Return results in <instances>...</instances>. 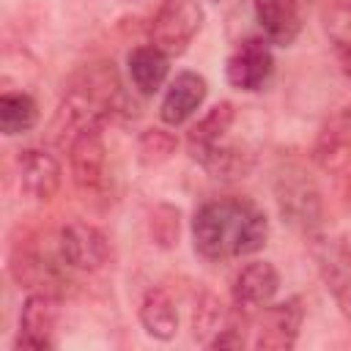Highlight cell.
I'll use <instances>...</instances> for the list:
<instances>
[{
  "label": "cell",
  "mask_w": 351,
  "mask_h": 351,
  "mask_svg": "<svg viewBox=\"0 0 351 351\" xmlns=\"http://www.w3.org/2000/svg\"><path fill=\"white\" fill-rule=\"evenodd\" d=\"M236 121V107L230 101H217L186 134V148H189V156L200 165L214 148H219L225 143V134L230 132Z\"/></svg>",
  "instance_id": "cell-16"
},
{
  "label": "cell",
  "mask_w": 351,
  "mask_h": 351,
  "mask_svg": "<svg viewBox=\"0 0 351 351\" xmlns=\"http://www.w3.org/2000/svg\"><path fill=\"white\" fill-rule=\"evenodd\" d=\"M60 318V299L52 291H33L19 310L16 348L44 351L55 346V329Z\"/></svg>",
  "instance_id": "cell-10"
},
{
  "label": "cell",
  "mask_w": 351,
  "mask_h": 351,
  "mask_svg": "<svg viewBox=\"0 0 351 351\" xmlns=\"http://www.w3.org/2000/svg\"><path fill=\"white\" fill-rule=\"evenodd\" d=\"M304 321V307L296 296L277 302V304H263L261 313L252 321V348L261 351H288L299 340V329Z\"/></svg>",
  "instance_id": "cell-8"
},
{
  "label": "cell",
  "mask_w": 351,
  "mask_h": 351,
  "mask_svg": "<svg viewBox=\"0 0 351 351\" xmlns=\"http://www.w3.org/2000/svg\"><path fill=\"white\" fill-rule=\"evenodd\" d=\"M255 16L263 27V36L277 47H291L302 30L299 0H252Z\"/></svg>",
  "instance_id": "cell-17"
},
{
  "label": "cell",
  "mask_w": 351,
  "mask_h": 351,
  "mask_svg": "<svg viewBox=\"0 0 351 351\" xmlns=\"http://www.w3.org/2000/svg\"><path fill=\"white\" fill-rule=\"evenodd\" d=\"M55 247L71 271H101L112 261V244L107 233L90 222H69L58 230Z\"/></svg>",
  "instance_id": "cell-7"
},
{
  "label": "cell",
  "mask_w": 351,
  "mask_h": 351,
  "mask_svg": "<svg viewBox=\"0 0 351 351\" xmlns=\"http://www.w3.org/2000/svg\"><path fill=\"white\" fill-rule=\"evenodd\" d=\"M271 41L263 36H252L244 38L225 60V80L230 88L241 90V93H255L261 90L271 71H274V55H271Z\"/></svg>",
  "instance_id": "cell-9"
},
{
  "label": "cell",
  "mask_w": 351,
  "mask_h": 351,
  "mask_svg": "<svg viewBox=\"0 0 351 351\" xmlns=\"http://www.w3.org/2000/svg\"><path fill=\"white\" fill-rule=\"evenodd\" d=\"M313 159L335 178L346 203H351V104L324 121L313 145Z\"/></svg>",
  "instance_id": "cell-4"
},
{
  "label": "cell",
  "mask_w": 351,
  "mask_h": 351,
  "mask_svg": "<svg viewBox=\"0 0 351 351\" xmlns=\"http://www.w3.org/2000/svg\"><path fill=\"white\" fill-rule=\"evenodd\" d=\"M126 69H129V77H132V85L143 93V96H154L165 80H167V71H170V55H165L159 47L154 44H143V47H134L126 58Z\"/></svg>",
  "instance_id": "cell-18"
},
{
  "label": "cell",
  "mask_w": 351,
  "mask_h": 351,
  "mask_svg": "<svg viewBox=\"0 0 351 351\" xmlns=\"http://www.w3.org/2000/svg\"><path fill=\"white\" fill-rule=\"evenodd\" d=\"M16 167H19V189L27 200L47 203L58 195L60 181H63V170H60V162L49 151L25 148V151H19Z\"/></svg>",
  "instance_id": "cell-12"
},
{
  "label": "cell",
  "mask_w": 351,
  "mask_h": 351,
  "mask_svg": "<svg viewBox=\"0 0 351 351\" xmlns=\"http://www.w3.org/2000/svg\"><path fill=\"white\" fill-rule=\"evenodd\" d=\"M38 123V104L25 90H3L0 96V132L5 137L25 134Z\"/></svg>",
  "instance_id": "cell-20"
},
{
  "label": "cell",
  "mask_w": 351,
  "mask_h": 351,
  "mask_svg": "<svg viewBox=\"0 0 351 351\" xmlns=\"http://www.w3.org/2000/svg\"><path fill=\"white\" fill-rule=\"evenodd\" d=\"M178 228H181V214L176 206H167V203H159L154 211H151V219H148V230H151V239L159 244V247H173L178 244Z\"/></svg>",
  "instance_id": "cell-24"
},
{
  "label": "cell",
  "mask_w": 351,
  "mask_h": 351,
  "mask_svg": "<svg viewBox=\"0 0 351 351\" xmlns=\"http://www.w3.org/2000/svg\"><path fill=\"white\" fill-rule=\"evenodd\" d=\"M137 315H140V326L154 340H170V337H176L178 313H176V304H173V299H170V293L165 288H148L143 293V302H140Z\"/></svg>",
  "instance_id": "cell-19"
},
{
  "label": "cell",
  "mask_w": 351,
  "mask_h": 351,
  "mask_svg": "<svg viewBox=\"0 0 351 351\" xmlns=\"http://www.w3.org/2000/svg\"><path fill=\"white\" fill-rule=\"evenodd\" d=\"M71 181L85 200H96L107 192V145L101 129H85L66 145Z\"/></svg>",
  "instance_id": "cell-6"
},
{
  "label": "cell",
  "mask_w": 351,
  "mask_h": 351,
  "mask_svg": "<svg viewBox=\"0 0 351 351\" xmlns=\"http://www.w3.org/2000/svg\"><path fill=\"white\" fill-rule=\"evenodd\" d=\"M255 165V156L247 151V148H239V145H230V143H222L219 148H214L203 162L200 167L214 176V178H222V181H233V178H244Z\"/></svg>",
  "instance_id": "cell-21"
},
{
  "label": "cell",
  "mask_w": 351,
  "mask_h": 351,
  "mask_svg": "<svg viewBox=\"0 0 351 351\" xmlns=\"http://www.w3.org/2000/svg\"><path fill=\"white\" fill-rule=\"evenodd\" d=\"M269 239V219L250 197L206 200L192 217L195 252L206 261H233L258 252Z\"/></svg>",
  "instance_id": "cell-2"
},
{
  "label": "cell",
  "mask_w": 351,
  "mask_h": 351,
  "mask_svg": "<svg viewBox=\"0 0 351 351\" xmlns=\"http://www.w3.org/2000/svg\"><path fill=\"white\" fill-rule=\"evenodd\" d=\"M343 71H346V77L351 80V44L343 49Z\"/></svg>",
  "instance_id": "cell-25"
},
{
  "label": "cell",
  "mask_w": 351,
  "mask_h": 351,
  "mask_svg": "<svg viewBox=\"0 0 351 351\" xmlns=\"http://www.w3.org/2000/svg\"><path fill=\"white\" fill-rule=\"evenodd\" d=\"M178 148V140L173 132L162 129V126H151L137 137V156L145 167H156L162 162H167Z\"/></svg>",
  "instance_id": "cell-23"
},
{
  "label": "cell",
  "mask_w": 351,
  "mask_h": 351,
  "mask_svg": "<svg viewBox=\"0 0 351 351\" xmlns=\"http://www.w3.org/2000/svg\"><path fill=\"white\" fill-rule=\"evenodd\" d=\"M203 27V8L197 0H162L156 8L148 36L151 44L159 47L165 55H184L192 38Z\"/></svg>",
  "instance_id": "cell-5"
},
{
  "label": "cell",
  "mask_w": 351,
  "mask_h": 351,
  "mask_svg": "<svg viewBox=\"0 0 351 351\" xmlns=\"http://www.w3.org/2000/svg\"><path fill=\"white\" fill-rule=\"evenodd\" d=\"M126 107L123 85L112 60H93L80 66L60 96V104L49 123L55 145L66 148L74 134L85 129H101L115 112Z\"/></svg>",
  "instance_id": "cell-1"
},
{
  "label": "cell",
  "mask_w": 351,
  "mask_h": 351,
  "mask_svg": "<svg viewBox=\"0 0 351 351\" xmlns=\"http://www.w3.org/2000/svg\"><path fill=\"white\" fill-rule=\"evenodd\" d=\"M233 315L228 313V307L214 296V293H203V299L197 302L195 307V315H192V335L197 343H208L219 329L228 326Z\"/></svg>",
  "instance_id": "cell-22"
},
{
  "label": "cell",
  "mask_w": 351,
  "mask_h": 351,
  "mask_svg": "<svg viewBox=\"0 0 351 351\" xmlns=\"http://www.w3.org/2000/svg\"><path fill=\"white\" fill-rule=\"evenodd\" d=\"M206 93H208V82L203 74L197 71H178L170 82H167V90L162 96V104H159V118L167 123V126H181L186 123L206 101Z\"/></svg>",
  "instance_id": "cell-15"
},
{
  "label": "cell",
  "mask_w": 351,
  "mask_h": 351,
  "mask_svg": "<svg viewBox=\"0 0 351 351\" xmlns=\"http://www.w3.org/2000/svg\"><path fill=\"white\" fill-rule=\"evenodd\" d=\"M313 258L318 263V271H321L326 291L337 302L340 313L351 321V250L343 247L340 241L315 239Z\"/></svg>",
  "instance_id": "cell-11"
},
{
  "label": "cell",
  "mask_w": 351,
  "mask_h": 351,
  "mask_svg": "<svg viewBox=\"0 0 351 351\" xmlns=\"http://www.w3.org/2000/svg\"><path fill=\"white\" fill-rule=\"evenodd\" d=\"M274 203L285 225L299 233H315L324 222V197L310 170L291 159L274 170Z\"/></svg>",
  "instance_id": "cell-3"
},
{
  "label": "cell",
  "mask_w": 351,
  "mask_h": 351,
  "mask_svg": "<svg viewBox=\"0 0 351 351\" xmlns=\"http://www.w3.org/2000/svg\"><path fill=\"white\" fill-rule=\"evenodd\" d=\"M8 266L19 285H25L30 291H52V293H55L52 285L60 280V269H66L58 247H55V255H49L47 250L27 244V241L14 247Z\"/></svg>",
  "instance_id": "cell-14"
},
{
  "label": "cell",
  "mask_w": 351,
  "mask_h": 351,
  "mask_svg": "<svg viewBox=\"0 0 351 351\" xmlns=\"http://www.w3.org/2000/svg\"><path fill=\"white\" fill-rule=\"evenodd\" d=\"M280 291V271L269 261H250L244 263L230 285V296L239 313H252L269 304Z\"/></svg>",
  "instance_id": "cell-13"
}]
</instances>
